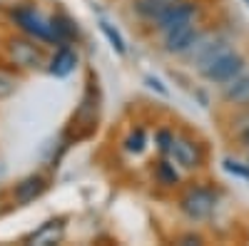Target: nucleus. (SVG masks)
Wrapping results in <instances>:
<instances>
[{
    "mask_svg": "<svg viewBox=\"0 0 249 246\" xmlns=\"http://www.w3.org/2000/svg\"><path fill=\"white\" fill-rule=\"evenodd\" d=\"M147 82H150V87H157V90H160V92H162V95H167V90H164V87H162V85H160V82H157V80H155V77H147Z\"/></svg>",
    "mask_w": 249,
    "mask_h": 246,
    "instance_id": "412c9836",
    "label": "nucleus"
},
{
    "mask_svg": "<svg viewBox=\"0 0 249 246\" xmlns=\"http://www.w3.org/2000/svg\"><path fill=\"white\" fill-rule=\"evenodd\" d=\"M199 15V8L195 3H187V0H179V3H175L170 10H164L155 23H157V30L167 33L177 25H184V23H195V17Z\"/></svg>",
    "mask_w": 249,
    "mask_h": 246,
    "instance_id": "39448f33",
    "label": "nucleus"
},
{
    "mask_svg": "<svg viewBox=\"0 0 249 246\" xmlns=\"http://www.w3.org/2000/svg\"><path fill=\"white\" fill-rule=\"evenodd\" d=\"M197 40H199V30L195 28V23H184V25H177L164 33V50L175 52V55L190 52V48Z\"/></svg>",
    "mask_w": 249,
    "mask_h": 246,
    "instance_id": "423d86ee",
    "label": "nucleus"
},
{
    "mask_svg": "<svg viewBox=\"0 0 249 246\" xmlns=\"http://www.w3.org/2000/svg\"><path fill=\"white\" fill-rule=\"evenodd\" d=\"M157 179L164 184V187H172V184H177V172L170 167L167 162H160L157 164Z\"/></svg>",
    "mask_w": 249,
    "mask_h": 246,
    "instance_id": "f3484780",
    "label": "nucleus"
},
{
    "mask_svg": "<svg viewBox=\"0 0 249 246\" xmlns=\"http://www.w3.org/2000/svg\"><path fill=\"white\" fill-rule=\"evenodd\" d=\"M8 57L10 63L23 70H37L45 65L43 48L35 45V37H10L8 40Z\"/></svg>",
    "mask_w": 249,
    "mask_h": 246,
    "instance_id": "7ed1b4c3",
    "label": "nucleus"
},
{
    "mask_svg": "<svg viewBox=\"0 0 249 246\" xmlns=\"http://www.w3.org/2000/svg\"><path fill=\"white\" fill-rule=\"evenodd\" d=\"M179 0H132V8L144 20H157L164 10H170Z\"/></svg>",
    "mask_w": 249,
    "mask_h": 246,
    "instance_id": "f8f14e48",
    "label": "nucleus"
},
{
    "mask_svg": "<svg viewBox=\"0 0 249 246\" xmlns=\"http://www.w3.org/2000/svg\"><path fill=\"white\" fill-rule=\"evenodd\" d=\"M77 67V52L70 50L68 45H62L53 57H50V65H48V72L53 77H68L70 72H75Z\"/></svg>",
    "mask_w": 249,
    "mask_h": 246,
    "instance_id": "9d476101",
    "label": "nucleus"
},
{
    "mask_svg": "<svg viewBox=\"0 0 249 246\" xmlns=\"http://www.w3.org/2000/svg\"><path fill=\"white\" fill-rule=\"evenodd\" d=\"M224 169L230 172V174H237V177H242V179H247L249 181V164H237V162H232V159H224Z\"/></svg>",
    "mask_w": 249,
    "mask_h": 246,
    "instance_id": "a211bd4d",
    "label": "nucleus"
},
{
    "mask_svg": "<svg viewBox=\"0 0 249 246\" xmlns=\"http://www.w3.org/2000/svg\"><path fill=\"white\" fill-rule=\"evenodd\" d=\"M157 142H160V149H162V152H170L175 137H172L167 130H160V132H157Z\"/></svg>",
    "mask_w": 249,
    "mask_h": 246,
    "instance_id": "6ab92c4d",
    "label": "nucleus"
},
{
    "mask_svg": "<svg viewBox=\"0 0 249 246\" xmlns=\"http://www.w3.org/2000/svg\"><path fill=\"white\" fill-rule=\"evenodd\" d=\"M242 70H244V57L227 48L217 57H212L199 72L204 75V80L217 82V85H224V82H232Z\"/></svg>",
    "mask_w": 249,
    "mask_h": 246,
    "instance_id": "f257e3e1",
    "label": "nucleus"
},
{
    "mask_svg": "<svg viewBox=\"0 0 249 246\" xmlns=\"http://www.w3.org/2000/svg\"><path fill=\"white\" fill-rule=\"evenodd\" d=\"M247 164H249V159H247Z\"/></svg>",
    "mask_w": 249,
    "mask_h": 246,
    "instance_id": "b1692460",
    "label": "nucleus"
},
{
    "mask_svg": "<svg viewBox=\"0 0 249 246\" xmlns=\"http://www.w3.org/2000/svg\"><path fill=\"white\" fill-rule=\"evenodd\" d=\"M170 154L175 157V162L179 164V167H184V169H197V167H202V149L195 145L192 139L175 137Z\"/></svg>",
    "mask_w": 249,
    "mask_h": 246,
    "instance_id": "0eeeda50",
    "label": "nucleus"
},
{
    "mask_svg": "<svg viewBox=\"0 0 249 246\" xmlns=\"http://www.w3.org/2000/svg\"><path fill=\"white\" fill-rule=\"evenodd\" d=\"M217 207V194L212 189H207V187H195L190 189L182 199H179V209L187 219H192V221H202L207 219Z\"/></svg>",
    "mask_w": 249,
    "mask_h": 246,
    "instance_id": "20e7f679",
    "label": "nucleus"
},
{
    "mask_svg": "<svg viewBox=\"0 0 249 246\" xmlns=\"http://www.w3.org/2000/svg\"><path fill=\"white\" fill-rule=\"evenodd\" d=\"M179 244H182V246H190V244H202V236H197V234H187V236H182V239H179Z\"/></svg>",
    "mask_w": 249,
    "mask_h": 246,
    "instance_id": "aec40b11",
    "label": "nucleus"
},
{
    "mask_svg": "<svg viewBox=\"0 0 249 246\" xmlns=\"http://www.w3.org/2000/svg\"><path fill=\"white\" fill-rule=\"evenodd\" d=\"M144 145H147V134H144V130H140V127L135 132H130V137L124 139V149L132 152V154H140L144 149Z\"/></svg>",
    "mask_w": 249,
    "mask_h": 246,
    "instance_id": "2eb2a0df",
    "label": "nucleus"
},
{
    "mask_svg": "<svg viewBox=\"0 0 249 246\" xmlns=\"http://www.w3.org/2000/svg\"><path fill=\"white\" fill-rule=\"evenodd\" d=\"M224 99L239 107H249V72H239L230 85L224 87Z\"/></svg>",
    "mask_w": 249,
    "mask_h": 246,
    "instance_id": "9b49d317",
    "label": "nucleus"
},
{
    "mask_svg": "<svg viewBox=\"0 0 249 246\" xmlns=\"http://www.w3.org/2000/svg\"><path fill=\"white\" fill-rule=\"evenodd\" d=\"M242 142H244V145H249V125H247V130L242 132Z\"/></svg>",
    "mask_w": 249,
    "mask_h": 246,
    "instance_id": "4be33fe9",
    "label": "nucleus"
},
{
    "mask_svg": "<svg viewBox=\"0 0 249 246\" xmlns=\"http://www.w3.org/2000/svg\"><path fill=\"white\" fill-rule=\"evenodd\" d=\"M45 189H48V181L40 177V174H30V177L20 179V181L15 184L13 197H15L18 204H30V201H35L37 197H43Z\"/></svg>",
    "mask_w": 249,
    "mask_h": 246,
    "instance_id": "1a4fd4ad",
    "label": "nucleus"
},
{
    "mask_svg": "<svg viewBox=\"0 0 249 246\" xmlns=\"http://www.w3.org/2000/svg\"><path fill=\"white\" fill-rule=\"evenodd\" d=\"M50 25H53L55 43H60V45H68L70 40H75V35H77V28H75V23L68 15H53Z\"/></svg>",
    "mask_w": 249,
    "mask_h": 246,
    "instance_id": "ddd939ff",
    "label": "nucleus"
},
{
    "mask_svg": "<svg viewBox=\"0 0 249 246\" xmlns=\"http://www.w3.org/2000/svg\"><path fill=\"white\" fill-rule=\"evenodd\" d=\"M100 30L105 33V37L110 40V45H112V50L117 52V55H124L127 52V48H124V40H122V35L107 23V20H100Z\"/></svg>",
    "mask_w": 249,
    "mask_h": 246,
    "instance_id": "4468645a",
    "label": "nucleus"
},
{
    "mask_svg": "<svg viewBox=\"0 0 249 246\" xmlns=\"http://www.w3.org/2000/svg\"><path fill=\"white\" fill-rule=\"evenodd\" d=\"M62 234H65V221L62 219H50L45 224H40V227L33 234H28L23 241L33 244V246H50V244H57L62 239Z\"/></svg>",
    "mask_w": 249,
    "mask_h": 246,
    "instance_id": "6e6552de",
    "label": "nucleus"
},
{
    "mask_svg": "<svg viewBox=\"0 0 249 246\" xmlns=\"http://www.w3.org/2000/svg\"><path fill=\"white\" fill-rule=\"evenodd\" d=\"M15 90H18V77H15L13 72H8V70L0 67V99L10 97Z\"/></svg>",
    "mask_w": 249,
    "mask_h": 246,
    "instance_id": "dca6fc26",
    "label": "nucleus"
},
{
    "mask_svg": "<svg viewBox=\"0 0 249 246\" xmlns=\"http://www.w3.org/2000/svg\"><path fill=\"white\" fill-rule=\"evenodd\" d=\"M10 17L15 20V25L23 30L25 35L40 40V43H55L50 20L43 17L37 10H33V8H28V5H20V8H13Z\"/></svg>",
    "mask_w": 249,
    "mask_h": 246,
    "instance_id": "f03ea898",
    "label": "nucleus"
},
{
    "mask_svg": "<svg viewBox=\"0 0 249 246\" xmlns=\"http://www.w3.org/2000/svg\"><path fill=\"white\" fill-rule=\"evenodd\" d=\"M247 5H249V0H247Z\"/></svg>",
    "mask_w": 249,
    "mask_h": 246,
    "instance_id": "5701e85b",
    "label": "nucleus"
}]
</instances>
